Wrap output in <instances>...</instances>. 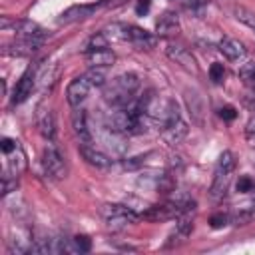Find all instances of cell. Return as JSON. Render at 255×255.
<instances>
[{
	"label": "cell",
	"mask_w": 255,
	"mask_h": 255,
	"mask_svg": "<svg viewBox=\"0 0 255 255\" xmlns=\"http://www.w3.org/2000/svg\"><path fill=\"white\" fill-rule=\"evenodd\" d=\"M139 90V78L133 72L120 74L104 84L102 96L104 100L114 108H126L131 102H135V94Z\"/></svg>",
	"instance_id": "6da1fadb"
},
{
	"label": "cell",
	"mask_w": 255,
	"mask_h": 255,
	"mask_svg": "<svg viewBox=\"0 0 255 255\" xmlns=\"http://www.w3.org/2000/svg\"><path fill=\"white\" fill-rule=\"evenodd\" d=\"M104 84H106L104 72L90 68L86 74L74 78V80L68 84V88H66V100H68L70 106L80 108V104L86 102V98L90 96V92H92L94 88H104Z\"/></svg>",
	"instance_id": "7a4b0ae2"
},
{
	"label": "cell",
	"mask_w": 255,
	"mask_h": 255,
	"mask_svg": "<svg viewBox=\"0 0 255 255\" xmlns=\"http://www.w3.org/2000/svg\"><path fill=\"white\" fill-rule=\"evenodd\" d=\"M235 155L231 151H223L217 159V165H215V171H213V181H211V187H209V195L211 199L219 201L227 195L229 191V185H231V179H233V171H235Z\"/></svg>",
	"instance_id": "3957f363"
},
{
	"label": "cell",
	"mask_w": 255,
	"mask_h": 255,
	"mask_svg": "<svg viewBox=\"0 0 255 255\" xmlns=\"http://www.w3.org/2000/svg\"><path fill=\"white\" fill-rule=\"evenodd\" d=\"M100 213H102V219L106 221V225H108L112 231L126 229L128 225L135 223L137 217H139L131 207L122 205V203H106V205H102Z\"/></svg>",
	"instance_id": "277c9868"
},
{
	"label": "cell",
	"mask_w": 255,
	"mask_h": 255,
	"mask_svg": "<svg viewBox=\"0 0 255 255\" xmlns=\"http://www.w3.org/2000/svg\"><path fill=\"white\" fill-rule=\"evenodd\" d=\"M193 209V201H167V203H157V205H151L147 207L141 217L147 219V221H169V219H177L181 213L185 211H191Z\"/></svg>",
	"instance_id": "5b68a950"
},
{
	"label": "cell",
	"mask_w": 255,
	"mask_h": 255,
	"mask_svg": "<svg viewBox=\"0 0 255 255\" xmlns=\"http://www.w3.org/2000/svg\"><path fill=\"white\" fill-rule=\"evenodd\" d=\"M110 30H114L116 38L126 40L129 44H133L135 48L149 50V48L155 46V38L149 32H145L143 28H139V26H133V24H114Z\"/></svg>",
	"instance_id": "8992f818"
},
{
	"label": "cell",
	"mask_w": 255,
	"mask_h": 255,
	"mask_svg": "<svg viewBox=\"0 0 255 255\" xmlns=\"http://www.w3.org/2000/svg\"><path fill=\"white\" fill-rule=\"evenodd\" d=\"M0 26L4 32L12 30L16 38H28V40H40V42L46 40V30L32 20H10L8 16H2Z\"/></svg>",
	"instance_id": "52a82bcc"
},
{
	"label": "cell",
	"mask_w": 255,
	"mask_h": 255,
	"mask_svg": "<svg viewBox=\"0 0 255 255\" xmlns=\"http://www.w3.org/2000/svg\"><path fill=\"white\" fill-rule=\"evenodd\" d=\"M42 169H44V173H46V177H50V179H64L66 177V173H68V165H66V159H64V155L56 149V147H46L44 151H42Z\"/></svg>",
	"instance_id": "ba28073f"
},
{
	"label": "cell",
	"mask_w": 255,
	"mask_h": 255,
	"mask_svg": "<svg viewBox=\"0 0 255 255\" xmlns=\"http://www.w3.org/2000/svg\"><path fill=\"white\" fill-rule=\"evenodd\" d=\"M112 4H114L112 0H100L98 4H76V6H70L68 10L62 12L60 22L68 24V22H78V20L90 18V16H94L100 8H106V6H112Z\"/></svg>",
	"instance_id": "9c48e42d"
},
{
	"label": "cell",
	"mask_w": 255,
	"mask_h": 255,
	"mask_svg": "<svg viewBox=\"0 0 255 255\" xmlns=\"http://www.w3.org/2000/svg\"><path fill=\"white\" fill-rule=\"evenodd\" d=\"M36 88V68H28L22 78L16 82V88H14V94H12V104H22L26 102L30 96H32V90Z\"/></svg>",
	"instance_id": "30bf717a"
},
{
	"label": "cell",
	"mask_w": 255,
	"mask_h": 255,
	"mask_svg": "<svg viewBox=\"0 0 255 255\" xmlns=\"http://www.w3.org/2000/svg\"><path fill=\"white\" fill-rule=\"evenodd\" d=\"M42 46L40 40H28V38H16L14 42L10 44H4L2 48V54L4 56H18V58H24V56H32L38 48Z\"/></svg>",
	"instance_id": "8fae6325"
},
{
	"label": "cell",
	"mask_w": 255,
	"mask_h": 255,
	"mask_svg": "<svg viewBox=\"0 0 255 255\" xmlns=\"http://www.w3.org/2000/svg\"><path fill=\"white\" fill-rule=\"evenodd\" d=\"M86 54V64L94 70H104L116 62V54L110 48H98V50H88Z\"/></svg>",
	"instance_id": "7c38bea8"
},
{
	"label": "cell",
	"mask_w": 255,
	"mask_h": 255,
	"mask_svg": "<svg viewBox=\"0 0 255 255\" xmlns=\"http://www.w3.org/2000/svg\"><path fill=\"white\" fill-rule=\"evenodd\" d=\"M167 56L175 62V64H179L183 70H187V72H197V62H195V58L191 56V52L187 50V48H183V46H173V44H169L167 46Z\"/></svg>",
	"instance_id": "4fadbf2b"
},
{
	"label": "cell",
	"mask_w": 255,
	"mask_h": 255,
	"mask_svg": "<svg viewBox=\"0 0 255 255\" xmlns=\"http://www.w3.org/2000/svg\"><path fill=\"white\" fill-rule=\"evenodd\" d=\"M4 159H6L4 173H10V175H16V177H18V175L26 169V153H24V149L20 147V143H18L12 151L4 153Z\"/></svg>",
	"instance_id": "5bb4252c"
},
{
	"label": "cell",
	"mask_w": 255,
	"mask_h": 255,
	"mask_svg": "<svg viewBox=\"0 0 255 255\" xmlns=\"http://www.w3.org/2000/svg\"><path fill=\"white\" fill-rule=\"evenodd\" d=\"M72 129H74L76 137L80 139V143H92V133L88 128V114L82 108H78L72 114Z\"/></svg>",
	"instance_id": "9a60e30c"
},
{
	"label": "cell",
	"mask_w": 255,
	"mask_h": 255,
	"mask_svg": "<svg viewBox=\"0 0 255 255\" xmlns=\"http://www.w3.org/2000/svg\"><path fill=\"white\" fill-rule=\"evenodd\" d=\"M80 153H82V157H84L90 165H94V167H98V169H106V167L112 165L110 155H106L104 151L92 147L90 143H82V145H80Z\"/></svg>",
	"instance_id": "2e32d148"
},
{
	"label": "cell",
	"mask_w": 255,
	"mask_h": 255,
	"mask_svg": "<svg viewBox=\"0 0 255 255\" xmlns=\"http://www.w3.org/2000/svg\"><path fill=\"white\" fill-rule=\"evenodd\" d=\"M219 52L231 62L245 58V46L235 38H221L219 40Z\"/></svg>",
	"instance_id": "e0dca14e"
},
{
	"label": "cell",
	"mask_w": 255,
	"mask_h": 255,
	"mask_svg": "<svg viewBox=\"0 0 255 255\" xmlns=\"http://www.w3.org/2000/svg\"><path fill=\"white\" fill-rule=\"evenodd\" d=\"M177 30H179V20L171 12L159 16V20L155 22V32L159 36H173V34H177Z\"/></svg>",
	"instance_id": "ac0fdd59"
},
{
	"label": "cell",
	"mask_w": 255,
	"mask_h": 255,
	"mask_svg": "<svg viewBox=\"0 0 255 255\" xmlns=\"http://www.w3.org/2000/svg\"><path fill=\"white\" fill-rule=\"evenodd\" d=\"M38 129L46 139H54V135H56V120H54V114L50 110H44L42 114H38Z\"/></svg>",
	"instance_id": "d6986e66"
},
{
	"label": "cell",
	"mask_w": 255,
	"mask_h": 255,
	"mask_svg": "<svg viewBox=\"0 0 255 255\" xmlns=\"http://www.w3.org/2000/svg\"><path fill=\"white\" fill-rule=\"evenodd\" d=\"M185 102H187V108H189V114L193 116V120L201 124V114H203V102H201L199 94H197V92H193V90H185Z\"/></svg>",
	"instance_id": "ffe728a7"
},
{
	"label": "cell",
	"mask_w": 255,
	"mask_h": 255,
	"mask_svg": "<svg viewBox=\"0 0 255 255\" xmlns=\"http://www.w3.org/2000/svg\"><path fill=\"white\" fill-rule=\"evenodd\" d=\"M239 78L243 80L245 86L255 88V62H247L239 68Z\"/></svg>",
	"instance_id": "44dd1931"
},
{
	"label": "cell",
	"mask_w": 255,
	"mask_h": 255,
	"mask_svg": "<svg viewBox=\"0 0 255 255\" xmlns=\"http://www.w3.org/2000/svg\"><path fill=\"white\" fill-rule=\"evenodd\" d=\"M233 14H235V18H237L241 24H245V26H247V28H251V30H255V12H251V10H247V8L237 6V8L233 10Z\"/></svg>",
	"instance_id": "7402d4cb"
},
{
	"label": "cell",
	"mask_w": 255,
	"mask_h": 255,
	"mask_svg": "<svg viewBox=\"0 0 255 255\" xmlns=\"http://www.w3.org/2000/svg\"><path fill=\"white\" fill-rule=\"evenodd\" d=\"M90 247H92V243H90V239L86 235H76V237L70 239L72 253H86V251H90Z\"/></svg>",
	"instance_id": "603a6c76"
},
{
	"label": "cell",
	"mask_w": 255,
	"mask_h": 255,
	"mask_svg": "<svg viewBox=\"0 0 255 255\" xmlns=\"http://www.w3.org/2000/svg\"><path fill=\"white\" fill-rule=\"evenodd\" d=\"M98 48H108V34H106V32L94 34V36L88 40L84 52H88V50H98Z\"/></svg>",
	"instance_id": "cb8c5ba5"
},
{
	"label": "cell",
	"mask_w": 255,
	"mask_h": 255,
	"mask_svg": "<svg viewBox=\"0 0 255 255\" xmlns=\"http://www.w3.org/2000/svg\"><path fill=\"white\" fill-rule=\"evenodd\" d=\"M16 187H18V177L10 173H2V195L16 191Z\"/></svg>",
	"instance_id": "d4e9b609"
},
{
	"label": "cell",
	"mask_w": 255,
	"mask_h": 255,
	"mask_svg": "<svg viewBox=\"0 0 255 255\" xmlns=\"http://www.w3.org/2000/svg\"><path fill=\"white\" fill-rule=\"evenodd\" d=\"M227 223H231V215L229 213H215L211 217V227L219 229V227H225Z\"/></svg>",
	"instance_id": "484cf974"
},
{
	"label": "cell",
	"mask_w": 255,
	"mask_h": 255,
	"mask_svg": "<svg viewBox=\"0 0 255 255\" xmlns=\"http://www.w3.org/2000/svg\"><path fill=\"white\" fill-rule=\"evenodd\" d=\"M209 76H211V80L213 82H221L223 78H225V68H223V64H211V68H209Z\"/></svg>",
	"instance_id": "4316f807"
},
{
	"label": "cell",
	"mask_w": 255,
	"mask_h": 255,
	"mask_svg": "<svg viewBox=\"0 0 255 255\" xmlns=\"http://www.w3.org/2000/svg\"><path fill=\"white\" fill-rule=\"evenodd\" d=\"M245 139H247L249 145L255 147V116H253V118L247 122V126H245Z\"/></svg>",
	"instance_id": "83f0119b"
},
{
	"label": "cell",
	"mask_w": 255,
	"mask_h": 255,
	"mask_svg": "<svg viewBox=\"0 0 255 255\" xmlns=\"http://www.w3.org/2000/svg\"><path fill=\"white\" fill-rule=\"evenodd\" d=\"M253 187H255V183L247 177V175H243L241 179H239V183H237V189L241 191V193H247V191H253Z\"/></svg>",
	"instance_id": "f1b7e54d"
},
{
	"label": "cell",
	"mask_w": 255,
	"mask_h": 255,
	"mask_svg": "<svg viewBox=\"0 0 255 255\" xmlns=\"http://www.w3.org/2000/svg\"><path fill=\"white\" fill-rule=\"evenodd\" d=\"M219 116H221L223 120H227V122H231V120L235 118V110H233L231 106H225V108H221V110H219Z\"/></svg>",
	"instance_id": "f546056e"
},
{
	"label": "cell",
	"mask_w": 255,
	"mask_h": 255,
	"mask_svg": "<svg viewBox=\"0 0 255 255\" xmlns=\"http://www.w3.org/2000/svg\"><path fill=\"white\" fill-rule=\"evenodd\" d=\"M147 8H149V0H141V2L137 4V14H143V12H147Z\"/></svg>",
	"instance_id": "4dcf8cb0"
},
{
	"label": "cell",
	"mask_w": 255,
	"mask_h": 255,
	"mask_svg": "<svg viewBox=\"0 0 255 255\" xmlns=\"http://www.w3.org/2000/svg\"><path fill=\"white\" fill-rule=\"evenodd\" d=\"M251 90H253V96H251V102H249V104H251V108L255 110V88H251Z\"/></svg>",
	"instance_id": "1f68e13d"
}]
</instances>
